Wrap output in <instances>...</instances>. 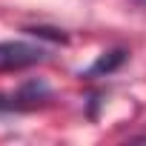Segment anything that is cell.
Here are the masks:
<instances>
[{
  "label": "cell",
  "mask_w": 146,
  "mask_h": 146,
  "mask_svg": "<svg viewBox=\"0 0 146 146\" xmlns=\"http://www.w3.org/2000/svg\"><path fill=\"white\" fill-rule=\"evenodd\" d=\"M46 60V49L23 43V40H6L0 43V72H15V69H26Z\"/></svg>",
  "instance_id": "1"
},
{
  "label": "cell",
  "mask_w": 146,
  "mask_h": 146,
  "mask_svg": "<svg viewBox=\"0 0 146 146\" xmlns=\"http://www.w3.org/2000/svg\"><path fill=\"white\" fill-rule=\"evenodd\" d=\"M126 60V52L123 49H115V52H103L95 63H92V69L86 72L89 78H95V75H109V72H115L120 63Z\"/></svg>",
  "instance_id": "2"
},
{
  "label": "cell",
  "mask_w": 146,
  "mask_h": 146,
  "mask_svg": "<svg viewBox=\"0 0 146 146\" xmlns=\"http://www.w3.org/2000/svg\"><path fill=\"white\" fill-rule=\"evenodd\" d=\"M135 6H140V9H146V0H132Z\"/></svg>",
  "instance_id": "3"
}]
</instances>
